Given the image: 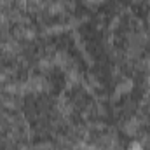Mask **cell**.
Returning a JSON list of instances; mask_svg holds the SVG:
<instances>
[{
  "label": "cell",
  "instance_id": "obj_1",
  "mask_svg": "<svg viewBox=\"0 0 150 150\" xmlns=\"http://www.w3.org/2000/svg\"><path fill=\"white\" fill-rule=\"evenodd\" d=\"M129 150H143V149H142V145H140V143H133V145L129 147Z\"/></svg>",
  "mask_w": 150,
  "mask_h": 150
}]
</instances>
